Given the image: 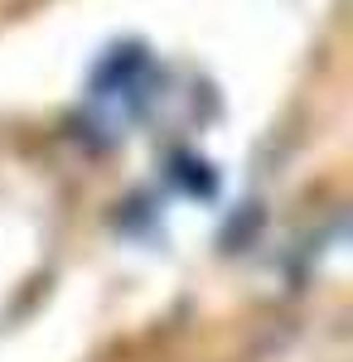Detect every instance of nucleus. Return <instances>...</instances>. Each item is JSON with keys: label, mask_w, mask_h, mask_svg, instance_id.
<instances>
[{"label": "nucleus", "mask_w": 353, "mask_h": 362, "mask_svg": "<svg viewBox=\"0 0 353 362\" xmlns=\"http://www.w3.org/2000/svg\"><path fill=\"white\" fill-rule=\"evenodd\" d=\"M150 92H155V58L140 44H116L87 83V112L107 131H121L150 107Z\"/></svg>", "instance_id": "f257e3e1"}, {"label": "nucleus", "mask_w": 353, "mask_h": 362, "mask_svg": "<svg viewBox=\"0 0 353 362\" xmlns=\"http://www.w3.org/2000/svg\"><path fill=\"white\" fill-rule=\"evenodd\" d=\"M169 174H174V184H179L184 194H194V198H213V189H218L213 169L203 165V160H194V155H179Z\"/></svg>", "instance_id": "f03ea898"}]
</instances>
